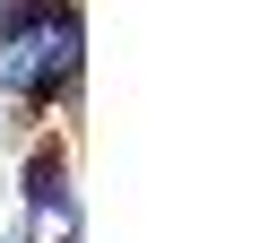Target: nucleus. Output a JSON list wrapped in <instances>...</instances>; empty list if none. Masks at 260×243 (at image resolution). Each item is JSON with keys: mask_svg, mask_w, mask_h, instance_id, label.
Masks as SVG:
<instances>
[{"mask_svg": "<svg viewBox=\"0 0 260 243\" xmlns=\"http://www.w3.org/2000/svg\"><path fill=\"white\" fill-rule=\"evenodd\" d=\"M78 70H87V18L78 0H44L35 18H18L0 35V96L18 113H52L78 96Z\"/></svg>", "mask_w": 260, "mask_h": 243, "instance_id": "f257e3e1", "label": "nucleus"}, {"mask_svg": "<svg viewBox=\"0 0 260 243\" xmlns=\"http://www.w3.org/2000/svg\"><path fill=\"white\" fill-rule=\"evenodd\" d=\"M18 243H78V183H70V148L35 139L26 174H18Z\"/></svg>", "mask_w": 260, "mask_h": 243, "instance_id": "f03ea898", "label": "nucleus"}]
</instances>
